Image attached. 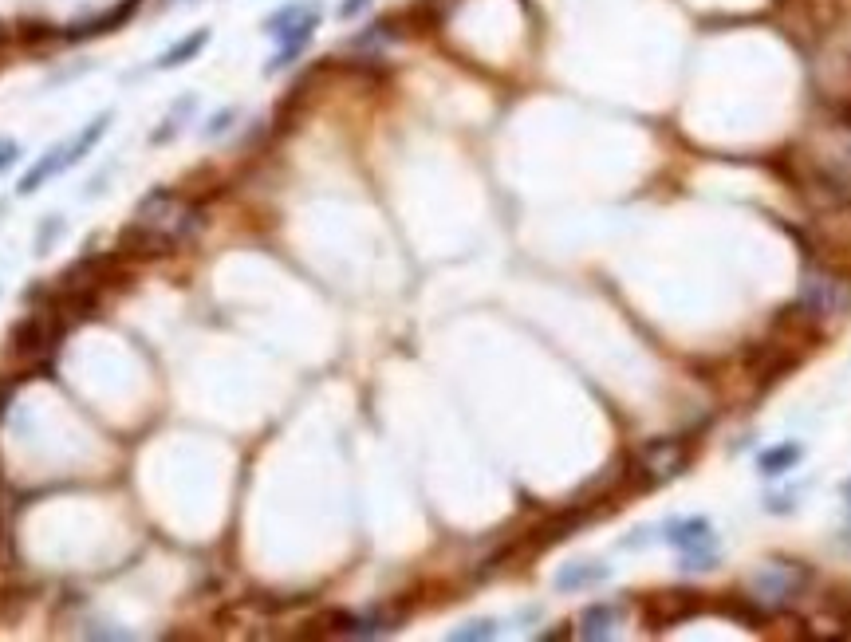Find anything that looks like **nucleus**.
I'll return each instance as SVG.
<instances>
[{"label": "nucleus", "instance_id": "obj_1", "mask_svg": "<svg viewBox=\"0 0 851 642\" xmlns=\"http://www.w3.org/2000/svg\"><path fill=\"white\" fill-rule=\"evenodd\" d=\"M201 229V213L182 197V193L170 190H154L146 193L134 209V225L131 237H138V245L150 253H170L178 245H186Z\"/></svg>", "mask_w": 851, "mask_h": 642}, {"label": "nucleus", "instance_id": "obj_2", "mask_svg": "<svg viewBox=\"0 0 851 642\" xmlns=\"http://www.w3.org/2000/svg\"><path fill=\"white\" fill-rule=\"evenodd\" d=\"M796 308H800V316H808L820 331L844 323L851 316V272L828 264V260H808L804 272H800Z\"/></svg>", "mask_w": 851, "mask_h": 642}, {"label": "nucleus", "instance_id": "obj_3", "mask_svg": "<svg viewBox=\"0 0 851 642\" xmlns=\"http://www.w3.org/2000/svg\"><path fill=\"white\" fill-rule=\"evenodd\" d=\"M316 28H320V4H316V0H296V4L276 8V12L264 20V32L280 44V52L272 56V64L264 67V71L276 75V71H284L288 64H296V56L312 44Z\"/></svg>", "mask_w": 851, "mask_h": 642}, {"label": "nucleus", "instance_id": "obj_4", "mask_svg": "<svg viewBox=\"0 0 851 642\" xmlns=\"http://www.w3.org/2000/svg\"><path fill=\"white\" fill-rule=\"evenodd\" d=\"M808 579H812V572L804 564H796V560H773L769 568H761L757 576L749 579V599L757 607H765V611H781L792 599L804 595Z\"/></svg>", "mask_w": 851, "mask_h": 642}, {"label": "nucleus", "instance_id": "obj_5", "mask_svg": "<svg viewBox=\"0 0 851 642\" xmlns=\"http://www.w3.org/2000/svg\"><path fill=\"white\" fill-rule=\"evenodd\" d=\"M812 229H816L812 249L820 253V260L851 272V201H820L812 213Z\"/></svg>", "mask_w": 851, "mask_h": 642}, {"label": "nucleus", "instance_id": "obj_6", "mask_svg": "<svg viewBox=\"0 0 851 642\" xmlns=\"http://www.w3.org/2000/svg\"><path fill=\"white\" fill-rule=\"evenodd\" d=\"M690 461V450L682 438H651L635 450V473L647 477V485H662L674 481Z\"/></svg>", "mask_w": 851, "mask_h": 642}, {"label": "nucleus", "instance_id": "obj_7", "mask_svg": "<svg viewBox=\"0 0 851 642\" xmlns=\"http://www.w3.org/2000/svg\"><path fill=\"white\" fill-rule=\"evenodd\" d=\"M662 540L678 552H694V548H714V524L706 516H682V520H670Z\"/></svg>", "mask_w": 851, "mask_h": 642}, {"label": "nucleus", "instance_id": "obj_8", "mask_svg": "<svg viewBox=\"0 0 851 642\" xmlns=\"http://www.w3.org/2000/svg\"><path fill=\"white\" fill-rule=\"evenodd\" d=\"M107 130H111V111H103L99 119H91V123L79 130L75 138L60 142V154H64V170H71L75 162H83V158H87V154H91V150L99 146V138H103Z\"/></svg>", "mask_w": 851, "mask_h": 642}, {"label": "nucleus", "instance_id": "obj_9", "mask_svg": "<svg viewBox=\"0 0 851 642\" xmlns=\"http://www.w3.org/2000/svg\"><path fill=\"white\" fill-rule=\"evenodd\" d=\"M698 595L690 591H662L651 599V611H655V627H670V623H682L690 615H698Z\"/></svg>", "mask_w": 851, "mask_h": 642}, {"label": "nucleus", "instance_id": "obj_10", "mask_svg": "<svg viewBox=\"0 0 851 642\" xmlns=\"http://www.w3.org/2000/svg\"><path fill=\"white\" fill-rule=\"evenodd\" d=\"M52 343H56V331H52V323L44 320V316H32V320L12 327V347L20 355H44Z\"/></svg>", "mask_w": 851, "mask_h": 642}, {"label": "nucleus", "instance_id": "obj_11", "mask_svg": "<svg viewBox=\"0 0 851 642\" xmlns=\"http://www.w3.org/2000/svg\"><path fill=\"white\" fill-rule=\"evenodd\" d=\"M607 576H611L607 564H599V560H576V564H564L556 572V591H588V587L603 583Z\"/></svg>", "mask_w": 851, "mask_h": 642}, {"label": "nucleus", "instance_id": "obj_12", "mask_svg": "<svg viewBox=\"0 0 851 642\" xmlns=\"http://www.w3.org/2000/svg\"><path fill=\"white\" fill-rule=\"evenodd\" d=\"M619 627V607L615 603H591L588 611L580 615V639L599 642V639H611Z\"/></svg>", "mask_w": 851, "mask_h": 642}, {"label": "nucleus", "instance_id": "obj_13", "mask_svg": "<svg viewBox=\"0 0 851 642\" xmlns=\"http://www.w3.org/2000/svg\"><path fill=\"white\" fill-rule=\"evenodd\" d=\"M213 40V32L209 28H197V32H190V36H182L174 48H166L162 56H158V71H174V67H182V64H190V60H197L201 52H205V44Z\"/></svg>", "mask_w": 851, "mask_h": 642}, {"label": "nucleus", "instance_id": "obj_14", "mask_svg": "<svg viewBox=\"0 0 851 642\" xmlns=\"http://www.w3.org/2000/svg\"><path fill=\"white\" fill-rule=\"evenodd\" d=\"M335 623H339L335 631L347 635V639H379V635L394 631L387 615H335Z\"/></svg>", "mask_w": 851, "mask_h": 642}, {"label": "nucleus", "instance_id": "obj_15", "mask_svg": "<svg viewBox=\"0 0 851 642\" xmlns=\"http://www.w3.org/2000/svg\"><path fill=\"white\" fill-rule=\"evenodd\" d=\"M804 457V450L796 446V442H781V446H769V450H761L757 457V469L765 473V477H781L788 469H796V461Z\"/></svg>", "mask_w": 851, "mask_h": 642}, {"label": "nucleus", "instance_id": "obj_16", "mask_svg": "<svg viewBox=\"0 0 851 642\" xmlns=\"http://www.w3.org/2000/svg\"><path fill=\"white\" fill-rule=\"evenodd\" d=\"M454 642H485V639H497V623L493 619H473V623H461L450 631Z\"/></svg>", "mask_w": 851, "mask_h": 642}, {"label": "nucleus", "instance_id": "obj_17", "mask_svg": "<svg viewBox=\"0 0 851 642\" xmlns=\"http://www.w3.org/2000/svg\"><path fill=\"white\" fill-rule=\"evenodd\" d=\"M721 564L718 544L714 548H694V552H682V572H714Z\"/></svg>", "mask_w": 851, "mask_h": 642}, {"label": "nucleus", "instance_id": "obj_18", "mask_svg": "<svg viewBox=\"0 0 851 642\" xmlns=\"http://www.w3.org/2000/svg\"><path fill=\"white\" fill-rule=\"evenodd\" d=\"M371 4H375V0H339V20H355V16H363Z\"/></svg>", "mask_w": 851, "mask_h": 642}, {"label": "nucleus", "instance_id": "obj_19", "mask_svg": "<svg viewBox=\"0 0 851 642\" xmlns=\"http://www.w3.org/2000/svg\"><path fill=\"white\" fill-rule=\"evenodd\" d=\"M16 158H20V142H12V138H0V174H4L8 166H16Z\"/></svg>", "mask_w": 851, "mask_h": 642}, {"label": "nucleus", "instance_id": "obj_20", "mask_svg": "<svg viewBox=\"0 0 851 642\" xmlns=\"http://www.w3.org/2000/svg\"><path fill=\"white\" fill-rule=\"evenodd\" d=\"M229 123H233V111H221V115H213V119H209V127H205V138H217V134H225V130H229Z\"/></svg>", "mask_w": 851, "mask_h": 642}, {"label": "nucleus", "instance_id": "obj_21", "mask_svg": "<svg viewBox=\"0 0 851 642\" xmlns=\"http://www.w3.org/2000/svg\"><path fill=\"white\" fill-rule=\"evenodd\" d=\"M848 497H851V485H848Z\"/></svg>", "mask_w": 851, "mask_h": 642}]
</instances>
